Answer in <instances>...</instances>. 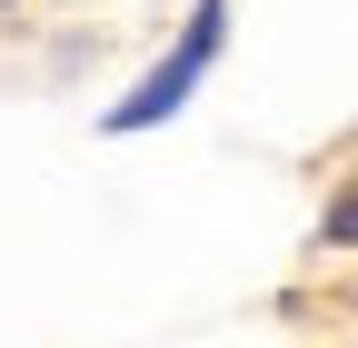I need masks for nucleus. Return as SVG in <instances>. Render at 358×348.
I'll return each instance as SVG.
<instances>
[{"instance_id":"obj_1","label":"nucleus","mask_w":358,"mask_h":348,"mask_svg":"<svg viewBox=\"0 0 358 348\" xmlns=\"http://www.w3.org/2000/svg\"><path fill=\"white\" fill-rule=\"evenodd\" d=\"M219 20H229V0H199V10H189V30H179V50H169V60H159V70L140 80V90H129V100L110 110V129H120V140H129V129H159V119H169L179 100L199 90V70L219 60Z\"/></svg>"},{"instance_id":"obj_2","label":"nucleus","mask_w":358,"mask_h":348,"mask_svg":"<svg viewBox=\"0 0 358 348\" xmlns=\"http://www.w3.org/2000/svg\"><path fill=\"white\" fill-rule=\"evenodd\" d=\"M329 239H358V189H348V199L329 209Z\"/></svg>"}]
</instances>
